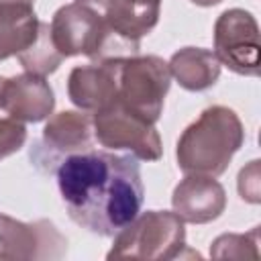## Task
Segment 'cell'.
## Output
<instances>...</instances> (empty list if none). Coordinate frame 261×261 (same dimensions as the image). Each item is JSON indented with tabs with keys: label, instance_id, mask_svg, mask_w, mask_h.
<instances>
[{
	"label": "cell",
	"instance_id": "12",
	"mask_svg": "<svg viewBox=\"0 0 261 261\" xmlns=\"http://www.w3.org/2000/svg\"><path fill=\"white\" fill-rule=\"evenodd\" d=\"M92 137L94 126L90 114L63 110L47 120L43 128V147L49 153V159H65L67 155L92 149Z\"/></svg>",
	"mask_w": 261,
	"mask_h": 261
},
{
	"label": "cell",
	"instance_id": "18",
	"mask_svg": "<svg viewBox=\"0 0 261 261\" xmlns=\"http://www.w3.org/2000/svg\"><path fill=\"white\" fill-rule=\"evenodd\" d=\"M137 31L145 37L149 35L157 20H159V10H161V0H122Z\"/></svg>",
	"mask_w": 261,
	"mask_h": 261
},
{
	"label": "cell",
	"instance_id": "13",
	"mask_svg": "<svg viewBox=\"0 0 261 261\" xmlns=\"http://www.w3.org/2000/svg\"><path fill=\"white\" fill-rule=\"evenodd\" d=\"M169 71L184 90L202 92L220 77V61L214 51L200 47H184L169 59Z\"/></svg>",
	"mask_w": 261,
	"mask_h": 261
},
{
	"label": "cell",
	"instance_id": "16",
	"mask_svg": "<svg viewBox=\"0 0 261 261\" xmlns=\"http://www.w3.org/2000/svg\"><path fill=\"white\" fill-rule=\"evenodd\" d=\"M210 257L214 259H259V226L245 234H220L212 247Z\"/></svg>",
	"mask_w": 261,
	"mask_h": 261
},
{
	"label": "cell",
	"instance_id": "3",
	"mask_svg": "<svg viewBox=\"0 0 261 261\" xmlns=\"http://www.w3.org/2000/svg\"><path fill=\"white\" fill-rule=\"evenodd\" d=\"M49 27L53 43L63 57L86 55L94 61H110L133 57L141 49V43L118 35L96 8L80 0L61 6Z\"/></svg>",
	"mask_w": 261,
	"mask_h": 261
},
{
	"label": "cell",
	"instance_id": "4",
	"mask_svg": "<svg viewBox=\"0 0 261 261\" xmlns=\"http://www.w3.org/2000/svg\"><path fill=\"white\" fill-rule=\"evenodd\" d=\"M184 247V220L175 212L147 210L116 232L106 259H175Z\"/></svg>",
	"mask_w": 261,
	"mask_h": 261
},
{
	"label": "cell",
	"instance_id": "15",
	"mask_svg": "<svg viewBox=\"0 0 261 261\" xmlns=\"http://www.w3.org/2000/svg\"><path fill=\"white\" fill-rule=\"evenodd\" d=\"M16 57H18L20 65L27 71L37 73V75H43V77L49 75V73H53L61 65V61L65 59L57 51V47L53 43V37H51V27L47 22H41L39 24V33H37V39L33 41V45L27 47Z\"/></svg>",
	"mask_w": 261,
	"mask_h": 261
},
{
	"label": "cell",
	"instance_id": "6",
	"mask_svg": "<svg viewBox=\"0 0 261 261\" xmlns=\"http://www.w3.org/2000/svg\"><path fill=\"white\" fill-rule=\"evenodd\" d=\"M96 141L106 149H126L143 161H157L163 153L155 122L124 106L118 98L92 114Z\"/></svg>",
	"mask_w": 261,
	"mask_h": 261
},
{
	"label": "cell",
	"instance_id": "9",
	"mask_svg": "<svg viewBox=\"0 0 261 261\" xmlns=\"http://www.w3.org/2000/svg\"><path fill=\"white\" fill-rule=\"evenodd\" d=\"M173 212L184 220L192 224H206L216 220L226 206V194L224 188L210 175H198L188 173L184 177L171 196Z\"/></svg>",
	"mask_w": 261,
	"mask_h": 261
},
{
	"label": "cell",
	"instance_id": "17",
	"mask_svg": "<svg viewBox=\"0 0 261 261\" xmlns=\"http://www.w3.org/2000/svg\"><path fill=\"white\" fill-rule=\"evenodd\" d=\"M6 77H0V159L10 157L12 153H16L24 141H27V128L24 122L12 118L4 106H2V86H4Z\"/></svg>",
	"mask_w": 261,
	"mask_h": 261
},
{
	"label": "cell",
	"instance_id": "8",
	"mask_svg": "<svg viewBox=\"0 0 261 261\" xmlns=\"http://www.w3.org/2000/svg\"><path fill=\"white\" fill-rule=\"evenodd\" d=\"M67 239L51 220L20 222L0 214V259H59Z\"/></svg>",
	"mask_w": 261,
	"mask_h": 261
},
{
	"label": "cell",
	"instance_id": "21",
	"mask_svg": "<svg viewBox=\"0 0 261 261\" xmlns=\"http://www.w3.org/2000/svg\"><path fill=\"white\" fill-rule=\"evenodd\" d=\"M35 0H0V4H33Z\"/></svg>",
	"mask_w": 261,
	"mask_h": 261
},
{
	"label": "cell",
	"instance_id": "1",
	"mask_svg": "<svg viewBox=\"0 0 261 261\" xmlns=\"http://www.w3.org/2000/svg\"><path fill=\"white\" fill-rule=\"evenodd\" d=\"M57 188L71 220L100 237L126 226L145 196L137 157L94 149L59 161Z\"/></svg>",
	"mask_w": 261,
	"mask_h": 261
},
{
	"label": "cell",
	"instance_id": "14",
	"mask_svg": "<svg viewBox=\"0 0 261 261\" xmlns=\"http://www.w3.org/2000/svg\"><path fill=\"white\" fill-rule=\"evenodd\" d=\"M39 24L33 4H0V61L31 47Z\"/></svg>",
	"mask_w": 261,
	"mask_h": 261
},
{
	"label": "cell",
	"instance_id": "2",
	"mask_svg": "<svg viewBox=\"0 0 261 261\" xmlns=\"http://www.w3.org/2000/svg\"><path fill=\"white\" fill-rule=\"evenodd\" d=\"M245 141L243 122L228 106L206 108L179 137L175 157L184 173L216 177L226 171Z\"/></svg>",
	"mask_w": 261,
	"mask_h": 261
},
{
	"label": "cell",
	"instance_id": "7",
	"mask_svg": "<svg viewBox=\"0 0 261 261\" xmlns=\"http://www.w3.org/2000/svg\"><path fill=\"white\" fill-rule=\"evenodd\" d=\"M214 55L239 75H257L261 65L259 27L243 8L224 10L214 24Z\"/></svg>",
	"mask_w": 261,
	"mask_h": 261
},
{
	"label": "cell",
	"instance_id": "19",
	"mask_svg": "<svg viewBox=\"0 0 261 261\" xmlns=\"http://www.w3.org/2000/svg\"><path fill=\"white\" fill-rule=\"evenodd\" d=\"M237 186H239V194L245 202L259 204V200H261V181H259V161L257 159L241 169Z\"/></svg>",
	"mask_w": 261,
	"mask_h": 261
},
{
	"label": "cell",
	"instance_id": "11",
	"mask_svg": "<svg viewBox=\"0 0 261 261\" xmlns=\"http://www.w3.org/2000/svg\"><path fill=\"white\" fill-rule=\"evenodd\" d=\"M2 106L20 122H41L53 112L55 98L49 82L43 75L27 71L4 80Z\"/></svg>",
	"mask_w": 261,
	"mask_h": 261
},
{
	"label": "cell",
	"instance_id": "10",
	"mask_svg": "<svg viewBox=\"0 0 261 261\" xmlns=\"http://www.w3.org/2000/svg\"><path fill=\"white\" fill-rule=\"evenodd\" d=\"M118 59L96 61L90 65H77L67 77L69 100L82 108L96 112L118 96Z\"/></svg>",
	"mask_w": 261,
	"mask_h": 261
},
{
	"label": "cell",
	"instance_id": "5",
	"mask_svg": "<svg viewBox=\"0 0 261 261\" xmlns=\"http://www.w3.org/2000/svg\"><path fill=\"white\" fill-rule=\"evenodd\" d=\"M118 100L143 118L157 122L171 86L169 65L157 55H133L116 61Z\"/></svg>",
	"mask_w": 261,
	"mask_h": 261
},
{
	"label": "cell",
	"instance_id": "20",
	"mask_svg": "<svg viewBox=\"0 0 261 261\" xmlns=\"http://www.w3.org/2000/svg\"><path fill=\"white\" fill-rule=\"evenodd\" d=\"M190 2H194V4H198V6H214V4H218V2H222V0H190Z\"/></svg>",
	"mask_w": 261,
	"mask_h": 261
}]
</instances>
